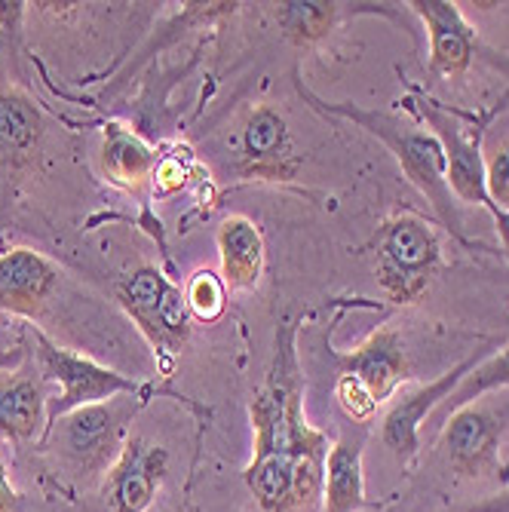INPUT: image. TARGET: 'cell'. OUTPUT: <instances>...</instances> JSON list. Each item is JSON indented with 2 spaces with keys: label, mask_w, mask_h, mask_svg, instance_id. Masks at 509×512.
Returning a JSON list of instances; mask_svg holds the SVG:
<instances>
[{
  "label": "cell",
  "mask_w": 509,
  "mask_h": 512,
  "mask_svg": "<svg viewBox=\"0 0 509 512\" xmlns=\"http://www.w3.org/2000/svg\"><path fill=\"white\" fill-rule=\"evenodd\" d=\"M142 402L145 396H117L111 402L74 408L46 427L40 442L56 454L74 479L89 482L108 476L129 439V424Z\"/></svg>",
  "instance_id": "cell-4"
},
{
  "label": "cell",
  "mask_w": 509,
  "mask_h": 512,
  "mask_svg": "<svg viewBox=\"0 0 509 512\" xmlns=\"http://www.w3.org/2000/svg\"><path fill=\"white\" fill-rule=\"evenodd\" d=\"M454 512H509V491L494 494V497H485L482 503H473V506H464V509H454Z\"/></svg>",
  "instance_id": "cell-25"
},
{
  "label": "cell",
  "mask_w": 509,
  "mask_h": 512,
  "mask_svg": "<svg viewBox=\"0 0 509 512\" xmlns=\"http://www.w3.org/2000/svg\"><path fill=\"white\" fill-rule=\"evenodd\" d=\"M249 424L252 460L243 482L261 512H313L322 503L332 439L304 414L298 329L289 319L276 329L267 375L249 402Z\"/></svg>",
  "instance_id": "cell-1"
},
{
  "label": "cell",
  "mask_w": 509,
  "mask_h": 512,
  "mask_svg": "<svg viewBox=\"0 0 509 512\" xmlns=\"http://www.w3.org/2000/svg\"><path fill=\"white\" fill-rule=\"evenodd\" d=\"M28 356H31V350H28L25 344H16V347H0V375H4V371L19 368Z\"/></svg>",
  "instance_id": "cell-24"
},
{
  "label": "cell",
  "mask_w": 509,
  "mask_h": 512,
  "mask_svg": "<svg viewBox=\"0 0 509 512\" xmlns=\"http://www.w3.org/2000/svg\"><path fill=\"white\" fill-rule=\"evenodd\" d=\"M273 19L280 25L283 37L292 46L310 50V46L332 37L338 25L356 16H387V19H402L390 7H375V4H335V0H289V4H273Z\"/></svg>",
  "instance_id": "cell-17"
},
{
  "label": "cell",
  "mask_w": 509,
  "mask_h": 512,
  "mask_svg": "<svg viewBox=\"0 0 509 512\" xmlns=\"http://www.w3.org/2000/svg\"><path fill=\"white\" fill-rule=\"evenodd\" d=\"M31 356L40 368L43 381L59 387L56 399H50V405H46L50 424L59 421L62 414L83 408V405L111 402L117 396H151L154 393V387H148V384H138L129 375H120V371H114L96 359L59 347L50 335L43 329H34V325H31Z\"/></svg>",
  "instance_id": "cell-8"
},
{
  "label": "cell",
  "mask_w": 509,
  "mask_h": 512,
  "mask_svg": "<svg viewBox=\"0 0 509 512\" xmlns=\"http://www.w3.org/2000/svg\"><path fill=\"white\" fill-rule=\"evenodd\" d=\"M59 289V270L34 249H10L0 255V313L37 319Z\"/></svg>",
  "instance_id": "cell-14"
},
{
  "label": "cell",
  "mask_w": 509,
  "mask_h": 512,
  "mask_svg": "<svg viewBox=\"0 0 509 512\" xmlns=\"http://www.w3.org/2000/svg\"><path fill=\"white\" fill-rule=\"evenodd\" d=\"M43 129V114L25 92H0V166L7 172L28 169L40 154Z\"/></svg>",
  "instance_id": "cell-19"
},
{
  "label": "cell",
  "mask_w": 509,
  "mask_h": 512,
  "mask_svg": "<svg viewBox=\"0 0 509 512\" xmlns=\"http://www.w3.org/2000/svg\"><path fill=\"white\" fill-rule=\"evenodd\" d=\"M16 506H19V494L10 485V476L4 470V463H0V512H16Z\"/></svg>",
  "instance_id": "cell-26"
},
{
  "label": "cell",
  "mask_w": 509,
  "mask_h": 512,
  "mask_svg": "<svg viewBox=\"0 0 509 512\" xmlns=\"http://www.w3.org/2000/svg\"><path fill=\"white\" fill-rule=\"evenodd\" d=\"M362 448V433H344L332 442L326 457V476H322V509L326 512H362L375 506L365 491Z\"/></svg>",
  "instance_id": "cell-18"
},
{
  "label": "cell",
  "mask_w": 509,
  "mask_h": 512,
  "mask_svg": "<svg viewBox=\"0 0 509 512\" xmlns=\"http://www.w3.org/2000/svg\"><path fill=\"white\" fill-rule=\"evenodd\" d=\"M298 169L301 157L292 142L286 117L267 102L252 105L240 126L234 172L243 181L292 184L298 178Z\"/></svg>",
  "instance_id": "cell-10"
},
{
  "label": "cell",
  "mask_w": 509,
  "mask_h": 512,
  "mask_svg": "<svg viewBox=\"0 0 509 512\" xmlns=\"http://www.w3.org/2000/svg\"><path fill=\"white\" fill-rule=\"evenodd\" d=\"M46 405H50V399H46V381L34 356H28L19 368H13L0 381V436L16 445L43 439L46 424H50Z\"/></svg>",
  "instance_id": "cell-15"
},
{
  "label": "cell",
  "mask_w": 509,
  "mask_h": 512,
  "mask_svg": "<svg viewBox=\"0 0 509 512\" xmlns=\"http://www.w3.org/2000/svg\"><path fill=\"white\" fill-rule=\"evenodd\" d=\"M408 378L411 362L402 332L381 325L350 353L338 356L335 399L350 421L368 424L384 402L396 399Z\"/></svg>",
  "instance_id": "cell-6"
},
{
  "label": "cell",
  "mask_w": 509,
  "mask_h": 512,
  "mask_svg": "<svg viewBox=\"0 0 509 512\" xmlns=\"http://www.w3.org/2000/svg\"><path fill=\"white\" fill-rule=\"evenodd\" d=\"M408 111L418 114L427 129L439 138V145L445 151V169H448V188L457 203L467 206H482L500 234V246L509 255V218L494 206L488 194V169H485V154H482V129L491 123L482 120L476 129L464 123V114H457L454 108H445L442 102L430 99L427 92L411 89L408 92Z\"/></svg>",
  "instance_id": "cell-5"
},
{
  "label": "cell",
  "mask_w": 509,
  "mask_h": 512,
  "mask_svg": "<svg viewBox=\"0 0 509 512\" xmlns=\"http://www.w3.org/2000/svg\"><path fill=\"white\" fill-rule=\"evenodd\" d=\"M295 89H298V96L310 108H316L319 114L350 120L359 129H365L372 138H378V142L396 157L405 178L430 203V209H433V215H436V221H439V227L445 230V234L460 246L479 249V243L467 237L464 221H460V203L454 200V194L448 188L445 151H442L439 138L430 129H424L418 123H408V120H402V117H396L390 111H368V108H359L353 102H326V99H319L313 89H307L301 80H295Z\"/></svg>",
  "instance_id": "cell-2"
},
{
  "label": "cell",
  "mask_w": 509,
  "mask_h": 512,
  "mask_svg": "<svg viewBox=\"0 0 509 512\" xmlns=\"http://www.w3.org/2000/svg\"><path fill=\"white\" fill-rule=\"evenodd\" d=\"M411 13L421 19L427 34V74L442 80H460L476 62L500 65L488 46L479 40V31L467 22L457 4L448 0H411Z\"/></svg>",
  "instance_id": "cell-9"
},
{
  "label": "cell",
  "mask_w": 509,
  "mask_h": 512,
  "mask_svg": "<svg viewBox=\"0 0 509 512\" xmlns=\"http://www.w3.org/2000/svg\"><path fill=\"white\" fill-rule=\"evenodd\" d=\"M218 276L230 295L255 292L264 279L267 246L261 227L249 215H227L218 224Z\"/></svg>",
  "instance_id": "cell-16"
},
{
  "label": "cell",
  "mask_w": 509,
  "mask_h": 512,
  "mask_svg": "<svg viewBox=\"0 0 509 512\" xmlns=\"http://www.w3.org/2000/svg\"><path fill=\"white\" fill-rule=\"evenodd\" d=\"M227 301L230 292L224 286V279L218 276V270L200 267L191 273V279L184 283V304H188V313L194 322H218L227 313Z\"/></svg>",
  "instance_id": "cell-22"
},
{
  "label": "cell",
  "mask_w": 509,
  "mask_h": 512,
  "mask_svg": "<svg viewBox=\"0 0 509 512\" xmlns=\"http://www.w3.org/2000/svg\"><path fill=\"white\" fill-rule=\"evenodd\" d=\"M497 390H509V344H503L497 353L479 359L467 375L460 378V384L451 390V396L436 408V414L430 417V421L442 427L448 421V414H454L464 405H473L482 396L497 393Z\"/></svg>",
  "instance_id": "cell-21"
},
{
  "label": "cell",
  "mask_w": 509,
  "mask_h": 512,
  "mask_svg": "<svg viewBox=\"0 0 509 512\" xmlns=\"http://www.w3.org/2000/svg\"><path fill=\"white\" fill-rule=\"evenodd\" d=\"M368 252L375 258L378 289L396 307L421 304L448 267L439 221L414 209L390 212L378 224Z\"/></svg>",
  "instance_id": "cell-3"
},
{
  "label": "cell",
  "mask_w": 509,
  "mask_h": 512,
  "mask_svg": "<svg viewBox=\"0 0 509 512\" xmlns=\"http://www.w3.org/2000/svg\"><path fill=\"white\" fill-rule=\"evenodd\" d=\"M488 169V194L494 206L509 218V138L497 145V151L485 160Z\"/></svg>",
  "instance_id": "cell-23"
},
{
  "label": "cell",
  "mask_w": 509,
  "mask_h": 512,
  "mask_svg": "<svg viewBox=\"0 0 509 512\" xmlns=\"http://www.w3.org/2000/svg\"><path fill=\"white\" fill-rule=\"evenodd\" d=\"M482 359V353H470L467 359H460L454 368L442 371V375L430 384H418L414 390H405L396 396V402L390 405V411L381 421V442L384 448L396 457V463L402 470H411L421 457V430L430 417L436 414V408L451 396V390L460 384V378Z\"/></svg>",
  "instance_id": "cell-11"
},
{
  "label": "cell",
  "mask_w": 509,
  "mask_h": 512,
  "mask_svg": "<svg viewBox=\"0 0 509 512\" xmlns=\"http://www.w3.org/2000/svg\"><path fill=\"white\" fill-rule=\"evenodd\" d=\"M160 166V154L135 135L123 123H108L102 138V169L114 188L126 194H138L154 181V172Z\"/></svg>",
  "instance_id": "cell-20"
},
{
  "label": "cell",
  "mask_w": 509,
  "mask_h": 512,
  "mask_svg": "<svg viewBox=\"0 0 509 512\" xmlns=\"http://www.w3.org/2000/svg\"><path fill=\"white\" fill-rule=\"evenodd\" d=\"M503 417L488 405H464L442 424V451L448 470L457 479H482L491 476L500 463V442H503Z\"/></svg>",
  "instance_id": "cell-12"
},
{
  "label": "cell",
  "mask_w": 509,
  "mask_h": 512,
  "mask_svg": "<svg viewBox=\"0 0 509 512\" xmlns=\"http://www.w3.org/2000/svg\"><path fill=\"white\" fill-rule=\"evenodd\" d=\"M114 298L126 310L135 329L154 347L160 368L169 375L175 356L191 338L194 322L188 304H184V289H178L160 267L142 264L114 286Z\"/></svg>",
  "instance_id": "cell-7"
},
{
  "label": "cell",
  "mask_w": 509,
  "mask_h": 512,
  "mask_svg": "<svg viewBox=\"0 0 509 512\" xmlns=\"http://www.w3.org/2000/svg\"><path fill=\"white\" fill-rule=\"evenodd\" d=\"M169 473V451L145 436H129L105 476L108 512H145Z\"/></svg>",
  "instance_id": "cell-13"
}]
</instances>
